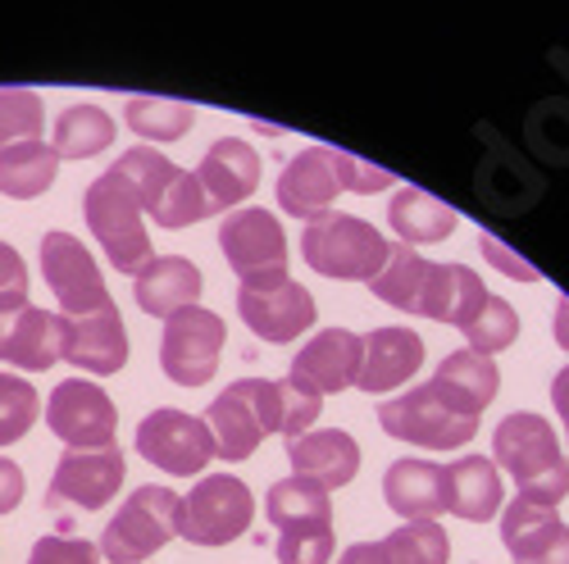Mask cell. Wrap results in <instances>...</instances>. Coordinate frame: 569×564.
Segmentation results:
<instances>
[{"label": "cell", "instance_id": "9c48e42d", "mask_svg": "<svg viewBox=\"0 0 569 564\" xmlns=\"http://www.w3.org/2000/svg\"><path fill=\"white\" fill-rule=\"evenodd\" d=\"M378 429L397 442H410V446H433V451H456V446H469L473 433H479V419H469L460 410H451L433 383H423L406 396H392L378 405Z\"/></svg>", "mask_w": 569, "mask_h": 564}, {"label": "cell", "instance_id": "4dcf8cb0", "mask_svg": "<svg viewBox=\"0 0 569 564\" xmlns=\"http://www.w3.org/2000/svg\"><path fill=\"white\" fill-rule=\"evenodd\" d=\"M114 119L97 105H69L60 119H56V155L60 160H91L110 151L114 141Z\"/></svg>", "mask_w": 569, "mask_h": 564}, {"label": "cell", "instance_id": "e575fe53", "mask_svg": "<svg viewBox=\"0 0 569 564\" xmlns=\"http://www.w3.org/2000/svg\"><path fill=\"white\" fill-rule=\"evenodd\" d=\"M128 187H132V192H137V201H141V210H156V201L164 197V187L173 182V164L160 155V151H151V147H132L128 155H119L114 164H110Z\"/></svg>", "mask_w": 569, "mask_h": 564}, {"label": "cell", "instance_id": "1f68e13d", "mask_svg": "<svg viewBox=\"0 0 569 564\" xmlns=\"http://www.w3.org/2000/svg\"><path fill=\"white\" fill-rule=\"evenodd\" d=\"M423 278H429V260H423L415 246L392 242V246H388L383 269H378V273L369 278V292H373L378 301H383V305H397V310L415 314V301H419Z\"/></svg>", "mask_w": 569, "mask_h": 564}, {"label": "cell", "instance_id": "d6a6232c", "mask_svg": "<svg viewBox=\"0 0 569 564\" xmlns=\"http://www.w3.org/2000/svg\"><path fill=\"white\" fill-rule=\"evenodd\" d=\"M451 537L438 520H406L397 533L378 542V564H447Z\"/></svg>", "mask_w": 569, "mask_h": 564}, {"label": "cell", "instance_id": "e0dca14e", "mask_svg": "<svg viewBox=\"0 0 569 564\" xmlns=\"http://www.w3.org/2000/svg\"><path fill=\"white\" fill-rule=\"evenodd\" d=\"M360 351H365V338H356L351 328H323L319 338H310V342L297 351L288 379L301 383V387L315 392V396L347 392V387H356Z\"/></svg>", "mask_w": 569, "mask_h": 564}, {"label": "cell", "instance_id": "ba28073f", "mask_svg": "<svg viewBox=\"0 0 569 564\" xmlns=\"http://www.w3.org/2000/svg\"><path fill=\"white\" fill-rule=\"evenodd\" d=\"M219 251L242 278V288L264 292L288 282V238L269 210H237L219 223Z\"/></svg>", "mask_w": 569, "mask_h": 564}, {"label": "cell", "instance_id": "b9f144b4", "mask_svg": "<svg viewBox=\"0 0 569 564\" xmlns=\"http://www.w3.org/2000/svg\"><path fill=\"white\" fill-rule=\"evenodd\" d=\"M338 173H342V187H347V192H360V197L392 187V173H388V169L360 164V160H356V155H347V151H338Z\"/></svg>", "mask_w": 569, "mask_h": 564}, {"label": "cell", "instance_id": "ffe728a7", "mask_svg": "<svg viewBox=\"0 0 569 564\" xmlns=\"http://www.w3.org/2000/svg\"><path fill=\"white\" fill-rule=\"evenodd\" d=\"M64 319V314H60ZM60 355L82 369V373H119L128 364V328L119 305L110 301L97 314L82 319H64V338H60Z\"/></svg>", "mask_w": 569, "mask_h": 564}, {"label": "cell", "instance_id": "8d00e7d4", "mask_svg": "<svg viewBox=\"0 0 569 564\" xmlns=\"http://www.w3.org/2000/svg\"><path fill=\"white\" fill-rule=\"evenodd\" d=\"M46 105L28 87H0V151L19 141H41Z\"/></svg>", "mask_w": 569, "mask_h": 564}, {"label": "cell", "instance_id": "ab89813d", "mask_svg": "<svg viewBox=\"0 0 569 564\" xmlns=\"http://www.w3.org/2000/svg\"><path fill=\"white\" fill-rule=\"evenodd\" d=\"M278 387H282V437L297 442V437H306V433H310V423L319 419L323 396L306 392V387H301V383H292V379H282Z\"/></svg>", "mask_w": 569, "mask_h": 564}, {"label": "cell", "instance_id": "52a82bcc", "mask_svg": "<svg viewBox=\"0 0 569 564\" xmlns=\"http://www.w3.org/2000/svg\"><path fill=\"white\" fill-rule=\"evenodd\" d=\"M256 520V496L242 479L210 474L178 505V537L192 546H228Z\"/></svg>", "mask_w": 569, "mask_h": 564}, {"label": "cell", "instance_id": "44dd1931", "mask_svg": "<svg viewBox=\"0 0 569 564\" xmlns=\"http://www.w3.org/2000/svg\"><path fill=\"white\" fill-rule=\"evenodd\" d=\"M192 173H197L201 192H206L210 214H219V210L242 205L256 192V182H260V155H256V147H247L242 137H219Z\"/></svg>", "mask_w": 569, "mask_h": 564}, {"label": "cell", "instance_id": "ee69618b", "mask_svg": "<svg viewBox=\"0 0 569 564\" xmlns=\"http://www.w3.org/2000/svg\"><path fill=\"white\" fill-rule=\"evenodd\" d=\"M23 492H28V483H23V469H19L10 455H0V514L19 510Z\"/></svg>", "mask_w": 569, "mask_h": 564}, {"label": "cell", "instance_id": "f1b7e54d", "mask_svg": "<svg viewBox=\"0 0 569 564\" xmlns=\"http://www.w3.org/2000/svg\"><path fill=\"white\" fill-rule=\"evenodd\" d=\"M388 223L401 246H423V242H447L456 232V210L442 205L438 197L419 192V187H401L388 205Z\"/></svg>", "mask_w": 569, "mask_h": 564}, {"label": "cell", "instance_id": "60d3db41", "mask_svg": "<svg viewBox=\"0 0 569 564\" xmlns=\"http://www.w3.org/2000/svg\"><path fill=\"white\" fill-rule=\"evenodd\" d=\"M28 564H101V551L82 537H41Z\"/></svg>", "mask_w": 569, "mask_h": 564}, {"label": "cell", "instance_id": "d6986e66", "mask_svg": "<svg viewBox=\"0 0 569 564\" xmlns=\"http://www.w3.org/2000/svg\"><path fill=\"white\" fill-rule=\"evenodd\" d=\"M237 314H242V323L256 338H264L273 346H288L292 338L306 333V328H315V296L292 278L278 282V288H264V292L242 288L237 292Z\"/></svg>", "mask_w": 569, "mask_h": 564}, {"label": "cell", "instance_id": "5b68a950", "mask_svg": "<svg viewBox=\"0 0 569 564\" xmlns=\"http://www.w3.org/2000/svg\"><path fill=\"white\" fill-rule=\"evenodd\" d=\"M206 423L214 433V455L251 460L264 437H282V387L269 379H237L219 392Z\"/></svg>", "mask_w": 569, "mask_h": 564}, {"label": "cell", "instance_id": "2e32d148", "mask_svg": "<svg viewBox=\"0 0 569 564\" xmlns=\"http://www.w3.org/2000/svg\"><path fill=\"white\" fill-rule=\"evenodd\" d=\"M501 542L510 564H569V524L556 514V505L515 496L501 514Z\"/></svg>", "mask_w": 569, "mask_h": 564}, {"label": "cell", "instance_id": "5bb4252c", "mask_svg": "<svg viewBox=\"0 0 569 564\" xmlns=\"http://www.w3.org/2000/svg\"><path fill=\"white\" fill-rule=\"evenodd\" d=\"M64 338V319L28 305V301H0V364H14L23 373H46L56 369Z\"/></svg>", "mask_w": 569, "mask_h": 564}, {"label": "cell", "instance_id": "d4e9b609", "mask_svg": "<svg viewBox=\"0 0 569 564\" xmlns=\"http://www.w3.org/2000/svg\"><path fill=\"white\" fill-rule=\"evenodd\" d=\"M137 310L147 319H173L178 310L201 301V269L187 255H156L147 269L137 273Z\"/></svg>", "mask_w": 569, "mask_h": 564}, {"label": "cell", "instance_id": "cb8c5ba5", "mask_svg": "<svg viewBox=\"0 0 569 564\" xmlns=\"http://www.w3.org/2000/svg\"><path fill=\"white\" fill-rule=\"evenodd\" d=\"M492 292L483 288V278L465 269V264H429V278L419 288V301H415V314L433 319V323H447V328H465L473 314L483 310Z\"/></svg>", "mask_w": 569, "mask_h": 564}, {"label": "cell", "instance_id": "8fae6325", "mask_svg": "<svg viewBox=\"0 0 569 564\" xmlns=\"http://www.w3.org/2000/svg\"><path fill=\"white\" fill-rule=\"evenodd\" d=\"M228 328L214 310L206 305H187L164 323L160 338V369L169 373V383L178 387H206L219 369Z\"/></svg>", "mask_w": 569, "mask_h": 564}, {"label": "cell", "instance_id": "f6af8a7d", "mask_svg": "<svg viewBox=\"0 0 569 564\" xmlns=\"http://www.w3.org/2000/svg\"><path fill=\"white\" fill-rule=\"evenodd\" d=\"M483 255H488V260H492L501 273H510V278H519V282H533V278H538V269H529V264L519 260L515 251H506L497 238H483Z\"/></svg>", "mask_w": 569, "mask_h": 564}, {"label": "cell", "instance_id": "7bdbcfd3", "mask_svg": "<svg viewBox=\"0 0 569 564\" xmlns=\"http://www.w3.org/2000/svg\"><path fill=\"white\" fill-rule=\"evenodd\" d=\"M0 301H28V264L10 242H0Z\"/></svg>", "mask_w": 569, "mask_h": 564}, {"label": "cell", "instance_id": "30bf717a", "mask_svg": "<svg viewBox=\"0 0 569 564\" xmlns=\"http://www.w3.org/2000/svg\"><path fill=\"white\" fill-rule=\"evenodd\" d=\"M137 455L173 479H192L214 460V433L206 419L160 405L137 423Z\"/></svg>", "mask_w": 569, "mask_h": 564}, {"label": "cell", "instance_id": "d590c367", "mask_svg": "<svg viewBox=\"0 0 569 564\" xmlns=\"http://www.w3.org/2000/svg\"><path fill=\"white\" fill-rule=\"evenodd\" d=\"M465 342H469V351H479V355H497V351H510L515 346V338H519V314L510 310V301H501V296H488L483 301V310L473 314L465 328Z\"/></svg>", "mask_w": 569, "mask_h": 564}, {"label": "cell", "instance_id": "7dc6e473", "mask_svg": "<svg viewBox=\"0 0 569 564\" xmlns=\"http://www.w3.org/2000/svg\"><path fill=\"white\" fill-rule=\"evenodd\" d=\"M556 342L569 351V296H560V305H556Z\"/></svg>", "mask_w": 569, "mask_h": 564}, {"label": "cell", "instance_id": "8992f818", "mask_svg": "<svg viewBox=\"0 0 569 564\" xmlns=\"http://www.w3.org/2000/svg\"><path fill=\"white\" fill-rule=\"evenodd\" d=\"M178 496L169 487H137L101 533V560L137 564L178 537Z\"/></svg>", "mask_w": 569, "mask_h": 564}, {"label": "cell", "instance_id": "7402d4cb", "mask_svg": "<svg viewBox=\"0 0 569 564\" xmlns=\"http://www.w3.org/2000/svg\"><path fill=\"white\" fill-rule=\"evenodd\" d=\"M423 364V338L410 333V328H373L365 338L360 351V373H356V387L369 396H383L392 387H401L406 379H415Z\"/></svg>", "mask_w": 569, "mask_h": 564}, {"label": "cell", "instance_id": "7c38bea8", "mask_svg": "<svg viewBox=\"0 0 569 564\" xmlns=\"http://www.w3.org/2000/svg\"><path fill=\"white\" fill-rule=\"evenodd\" d=\"M41 278H46V288L56 292L64 319H82V314H97L110 305L106 278L73 232H46L41 238Z\"/></svg>", "mask_w": 569, "mask_h": 564}, {"label": "cell", "instance_id": "f546056e", "mask_svg": "<svg viewBox=\"0 0 569 564\" xmlns=\"http://www.w3.org/2000/svg\"><path fill=\"white\" fill-rule=\"evenodd\" d=\"M60 173V155L46 141H19V147L0 151V197L10 201H37L41 192H51V182Z\"/></svg>", "mask_w": 569, "mask_h": 564}, {"label": "cell", "instance_id": "4316f807", "mask_svg": "<svg viewBox=\"0 0 569 564\" xmlns=\"http://www.w3.org/2000/svg\"><path fill=\"white\" fill-rule=\"evenodd\" d=\"M383 501L401 520H438L447 510V469L433 460H397L383 474Z\"/></svg>", "mask_w": 569, "mask_h": 564}, {"label": "cell", "instance_id": "9a60e30c", "mask_svg": "<svg viewBox=\"0 0 569 564\" xmlns=\"http://www.w3.org/2000/svg\"><path fill=\"white\" fill-rule=\"evenodd\" d=\"M119 487H123V451L119 446L64 451L46 501L51 505H78V510H106Z\"/></svg>", "mask_w": 569, "mask_h": 564}, {"label": "cell", "instance_id": "ac0fdd59", "mask_svg": "<svg viewBox=\"0 0 569 564\" xmlns=\"http://www.w3.org/2000/svg\"><path fill=\"white\" fill-rule=\"evenodd\" d=\"M347 192L338 173V151L333 147H310L292 164H282L278 173V205L292 219H319L333 210V201Z\"/></svg>", "mask_w": 569, "mask_h": 564}, {"label": "cell", "instance_id": "3957f363", "mask_svg": "<svg viewBox=\"0 0 569 564\" xmlns=\"http://www.w3.org/2000/svg\"><path fill=\"white\" fill-rule=\"evenodd\" d=\"M388 246L392 242L373 223H365L356 214H338V210L310 219L301 232L306 264L323 278H342V282H369L378 269H383Z\"/></svg>", "mask_w": 569, "mask_h": 564}, {"label": "cell", "instance_id": "277c9868", "mask_svg": "<svg viewBox=\"0 0 569 564\" xmlns=\"http://www.w3.org/2000/svg\"><path fill=\"white\" fill-rule=\"evenodd\" d=\"M82 214H87V228L91 238L101 242V251L110 255V264L119 273H141L156 255H151V238H147V223H141V201L132 187L106 169L97 182L87 187L82 197Z\"/></svg>", "mask_w": 569, "mask_h": 564}, {"label": "cell", "instance_id": "83f0119b", "mask_svg": "<svg viewBox=\"0 0 569 564\" xmlns=\"http://www.w3.org/2000/svg\"><path fill=\"white\" fill-rule=\"evenodd\" d=\"M447 510L465 524H488L501 510V479L488 455H465L447 464Z\"/></svg>", "mask_w": 569, "mask_h": 564}, {"label": "cell", "instance_id": "7a4b0ae2", "mask_svg": "<svg viewBox=\"0 0 569 564\" xmlns=\"http://www.w3.org/2000/svg\"><path fill=\"white\" fill-rule=\"evenodd\" d=\"M264 514L278 533V564H328L338 555L333 501L306 479H282L264 496Z\"/></svg>", "mask_w": 569, "mask_h": 564}, {"label": "cell", "instance_id": "6da1fadb", "mask_svg": "<svg viewBox=\"0 0 569 564\" xmlns=\"http://www.w3.org/2000/svg\"><path fill=\"white\" fill-rule=\"evenodd\" d=\"M492 464L506 469L525 501L560 505L569 496V460L542 414L510 410L492 433Z\"/></svg>", "mask_w": 569, "mask_h": 564}, {"label": "cell", "instance_id": "74e56055", "mask_svg": "<svg viewBox=\"0 0 569 564\" xmlns=\"http://www.w3.org/2000/svg\"><path fill=\"white\" fill-rule=\"evenodd\" d=\"M151 219H156L160 228H169V232H178V228H192V223L210 219V205H206V192H201L197 173L178 169V173H173V182L164 187V197L156 201Z\"/></svg>", "mask_w": 569, "mask_h": 564}, {"label": "cell", "instance_id": "484cf974", "mask_svg": "<svg viewBox=\"0 0 569 564\" xmlns=\"http://www.w3.org/2000/svg\"><path fill=\"white\" fill-rule=\"evenodd\" d=\"M497 387H501V373H497V364L488 360V355H479V351H451L442 364H438V373H433V392L451 405V410H460V414H469V419H483V410L492 405V396H497Z\"/></svg>", "mask_w": 569, "mask_h": 564}, {"label": "cell", "instance_id": "836d02e7", "mask_svg": "<svg viewBox=\"0 0 569 564\" xmlns=\"http://www.w3.org/2000/svg\"><path fill=\"white\" fill-rule=\"evenodd\" d=\"M123 119L137 137H147V141H178L192 132L197 123V110L192 105H182V101H160V97H132L123 105Z\"/></svg>", "mask_w": 569, "mask_h": 564}, {"label": "cell", "instance_id": "603a6c76", "mask_svg": "<svg viewBox=\"0 0 569 564\" xmlns=\"http://www.w3.org/2000/svg\"><path fill=\"white\" fill-rule=\"evenodd\" d=\"M288 460H292V479H306L323 492H338L356 479L360 446L342 429H319V433H306V437L288 442Z\"/></svg>", "mask_w": 569, "mask_h": 564}, {"label": "cell", "instance_id": "bcb514c9", "mask_svg": "<svg viewBox=\"0 0 569 564\" xmlns=\"http://www.w3.org/2000/svg\"><path fill=\"white\" fill-rule=\"evenodd\" d=\"M551 405H556V414L565 423V437H569V364L551 379Z\"/></svg>", "mask_w": 569, "mask_h": 564}, {"label": "cell", "instance_id": "f35d334b", "mask_svg": "<svg viewBox=\"0 0 569 564\" xmlns=\"http://www.w3.org/2000/svg\"><path fill=\"white\" fill-rule=\"evenodd\" d=\"M37 387L19 373H0V446H14L37 423Z\"/></svg>", "mask_w": 569, "mask_h": 564}, {"label": "cell", "instance_id": "4fadbf2b", "mask_svg": "<svg viewBox=\"0 0 569 564\" xmlns=\"http://www.w3.org/2000/svg\"><path fill=\"white\" fill-rule=\"evenodd\" d=\"M46 429H51L69 451H97L114 446L119 410L91 379H64L51 401H46Z\"/></svg>", "mask_w": 569, "mask_h": 564}]
</instances>
